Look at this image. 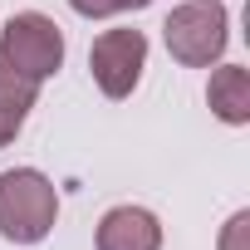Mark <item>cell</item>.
<instances>
[{
  "instance_id": "cell-5",
  "label": "cell",
  "mask_w": 250,
  "mask_h": 250,
  "mask_svg": "<svg viewBox=\"0 0 250 250\" xmlns=\"http://www.w3.org/2000/svg\"><path fill=\"white\" fill-rule=\"evenodd\" d=\"M98 250H162V226L147 206H113L98 221Z\"/></svg>"
},
{
  "instance_id": "cell-10",
  "label": "cell",
  "mask_w": 250,
  "mask_h": 250,
  "mask_svg": "<svg viewBox=\"0 0 250 250\" xmlns=\"http://www.w3.org/2000/svg\"><path fill=\"white\" fill-rule=\"evenodd\" d=\"M25 128V108H0V147Z\"/></svg>"
},
{
  "instance_id": "cell-8",
  "label": "cell",
  "mask_w": 250,
  "mask_h": 250,
  "mask_svg": "<svg viewBox=\"0 0 250 250\" xmlns=\"http://www.w3.org/2000/svg\"><path fill=\"white\" fill-rule=\"evenodd\" d=\"M69 5L79 15H88V20H103V15H118V10H143L152 0H69Z\"/></svg>"
},
{
  "instance_id": "cell-9",
  "label": "cell",
  "mask_w": 250,
  "mask_h": 250,
  "mask_svg": "<svg viewBox=\"0 0 250 250\" xmlns=\"http://www.w3.org/2000/svg\"><path fill=\"white\" fill-rule=\"evenodd\" d=\"M245 235H250V211H235L221 230V250H245Z\"/></svg>"
},
{
  "instance_id": "cell-7",
  "label": "cell",
  "mask_w": 250,
  "mask_h": 250,
  "mask_svg": "<svg viewBox=\"0 0 250 250\" xmlns=\"http://www.w3.org/2000/svg\"><path fill=\"white\" fill-rule=\"evenodd\" d=\"M35 98H40V79H30V74H20L5 54H0V108H35Z\"/></svg>"
},
{
  "instance_id": "cell-1",
  "label": "cell",
  "mask_w": 250,
  "mask_h": 250,
  "mask_svg": "<svg viewBox=\"0 0 250 250\" xmlns=\"http://www.w3.org/2000/svg\"><path fill=\"white\" fill-rule=\"evenodd\" d=\"M59 216V191L44 172L35 167H10L0 172V235L15 245H40L54 230Z\"/></svg>"
},
{
  "instance_id": "cell-4",
  "label": "cell",
  "mask_w": 250,
  "mask_h": 250,
  "mask_svg": "<svg viewBox=\"0 0 250 250\" xmlns=\"http://www.w3.org/2000/svg\"><path fill=\"white\" fill-rule=\"evenodd\" d=\"M143 64H147V35L143 30H103L88 49L93 83L108 98H128L143 79Z\"/></svg>"
},
{
  "instance_id": "cell-6",
  "label": "cell",
  "mask_w": 250,
  "mask_h": 250,
  "mask_svg": "<svg viewBox=\"0 0 250 250\" xmlns=\"http://www.w3.org/2000/svg\"><path fill=\"white\" fill-rule=\"evenodd\" d=\"M206 103L221 123H230V128H240V123H250V74L240 64H221L206 83Z\"/></svg>"
},
{
  "instance_id": "cell-2",
  "label": "cell",
  "mask_w": 250,
  "mask_h": 250,
  "mask_svg": "<svg viewBox=\"0 0 250 250\" xmlns=\"http://www.w3.org/2000/svg\"><path fill=\"white\" fill-rule=\"evenodd\" d=\"M226 30H230V20H226V10L216 0H187V5H177L167 15V25H162L172 59L187 64V69H211L226 54V40H230Z\"/></svg>"
},
{
  "instance_id": "cell-3",
  "label": "cell",
  "mask_w": 250,
  "mask_h": 250,
  "mask_svg": "<svg viewBox=\"0 0 250 250\" xmlns=\"http://www.w3.org/2000/svg\"><path fill=\"white\" fill-rule=\"evenodd\" d=\"M0 54H5L20 74H30V79H49L64 64V30L49 15H40V10L10 15L5 35H0Z\"/></svg>"
}]
</instances>
